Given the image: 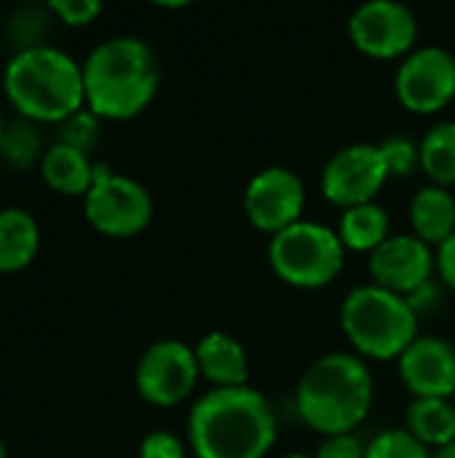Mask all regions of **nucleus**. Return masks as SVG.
I'll list each match as a JSON object with an SVG mask.
<instances>
[{
  "instance_id": "3",
  "label": "nucleus",
  "mask_w": 455,
  "mask_h": 458,
  "mask_svg": "<svg viewBox=\"0 0 455 458\" xmlns=\"http://www.w3.org/2000/svg\"><path fill=\"white\" fill-rule=\"evenodd\" d=\"M158 78V59L145 40L107 38L83 62L86 107L97 118H134L153 102Z\"/></svg>"
},
{
  "instance_id": "10",
  "label": "nucleus",
  "mask_w": 455,
  "mask_h": 458,
  "mask_svg": "<svg viewBox=\"0 0 455 458\" xmlns=\"http://www.w3.org/2000/svg\"><path fill=\"white\" fill-rule=\"evenodd\" d=\"M349 38L370 59H405L418 40V19L400 0H367L349 16Z\"/></svg>"
},
{
  "instance_id": "31",
  "label": "nucleus",
  "mask_w": 455,
  "mask_h": 458,
  "mask_svg": "<svg viewBox=\"0 0 455 458\" xmlns=\"http://www.w3.org/2000/svg\"><path fill=\"white\" fill-rule=\"evenodd\" d=\"M432 458H455V440L442 445V448H437V451H432Z\"/></svg>"
},
{
  "instance_id": "6",
  "label": "nucleus",
  "mask_w": 455,
  "mask_h": 458,
  "mask_svg": "<svg viewBox=\"0 0 455 458\" xmlns=\"http://www.w3.org/2000/svg\"><path fill=\"white\" fill-rule=\"evenodd\" d=\"M346 252L335 228L306 217L268 242L271 271L298 290H319L335 282L346 266Z\"/></svg>"
},
{
  "instance_id": "28",
  "label": "nucleus",
  "mask_w": 455,
  "mask_h": 458,
  "mask_svg": "<svg viewBox=\"0 0 455 458\" xmlns=\"http://www.w3.org/2000/svg\"><path fill=\"white\" fill-rule=\"evenodd\" d=\"M367 443H362L357 435H333L324 437L311 458H365Z\"/></svg>"
},
{
  "instance_id": "21",
  "label": "nucleus",
  "mask_w": 455,
  "mask_h": 458,
  "mask_svg": "<svg viewBox=\"0 0 455 458\" xmlns=\"http://www.w3.org/2000/svg\"><path fill=\"white\" fill-rule=\"evenodd\" d=\"M421 148V172L432 180V185L451 188L455 185V121L434 123L424 140Z\"/></svg>"
},
{
  "instance_id": "23",
  "label": "nucleus",
  "mask_w": 455,
  "mask_h": 458,
  "mask_svg": "<svg viewBox=\"0 0 455 458\" xmlns=\"http://www.w3.org/2000/svg\"><path fill=\"white\" fill-rule=\"evenodd\" d=\"M365 458H432V451L421 445L405 427L402 429H383L370 443Z\"/></svg>"
},
{
  "instance_id": "32",
  "label": "nucleus",
  "mask_w": 455,
  "mask_h": 458,
  "mask_svg": "<svg viewBox=\"0 0 455 458\" xmlns=\"http://www.w3.org/2000/svg\"><path fill=\"white\" fill-rule=\"evenodd\" d=\"M282 458H311V456H303V454H287V456Z\"/></svg>"
},
{
  "instance_id": "12",
  "label": "nucleus",
  "mask_w": 455,
  "mask_h": 458,
  "mask_svg": "<svg viewBox=\"0 0 455 458\" xmlns=\"http://www.w3.org/2000/svg\"><path fill=\"white\" fill-rule=\"evenodd\" d=\"M306 185L287 166L260 169L244 188V215L260 233L276 236L303 220Z\"/></svg>"
},
{
  "instance_id": "16",
  "label": "nucleus",
  "mask_w": 455,
  "mask_h": 458,
  "mask_svg": "<svg viewBox=\"0 0 455 458\" xmlns=\"http://www.w3.org/2000/svg\"><path fill=\"white\" fill-rule=\"evenodd\" d=\"M410 225L413 236L426 242L429 247H440L455 233V196L451 188L424 185L410 201Z\"/></svg>"
},
{
  "instance_id": "25",
  "label": "nucleus",
  "mask_w": 455,
  "mask_h": 458,
  "mask_svg": "<svg viewBox=\"0 0 455 458\" xmlns=\"http://www.w3.org/2000/svg\"><path fill=\"white\" fill-rule=\"evenodd\" d=\"M97 137H99V123H97V115L88 107H83L80 113L62 121V137H59L62 145H70L75 150L88 153L94 148Z\"/></svg>"
},
{
  "instance_id": "13",
  "label": "nucleus",
  "mask_w": 455,
  "mask_h": 458,
  "mask_svg": "<svg viewBox=\"0 0 455 458\" xmlns=\"http://www.w3.org/2000/svg\"><path fill=\"white\" fill-rule=\"evenodd\" d=\"M367 271L370 284L408 298L434 279V247L413 233H394L375 252L367 255Z\"/></svg>"
},
{
  "instance_id": "34",
  "label": "nucleus",
  "mask_w": 455,
  "mask_h": 458,
  "mask_svg": "<svg viewBox=\"0 0 455 458\" xmlns=\"http://www.w3.org/2000/svg\"><path fill=\"white\" fill-rule=\"evenodd\" d=\"M3 126H5V123H3V113H0V134H3Z\"/></svg>"
},
{
  "instance_id": "20",
  "label": "nucleus",
  "mask_w": 455,
  "mask_h": 458,
  "mask_svg": "<svg viewBox=\"0 0 455 458\" xmlns=\"http://www.w3.org/2000/svg\"><path fill=\"white\" fill-rule=\"evenodd\" d=\"M405 429L429 451H437L455 440V405L451 400L421 397L413 400L405 413Z\"/></svg>"
},
{
  "instance_id": "11",
  "label": "nucleus",
  "mask_w": 455,
  "mask_h": 458,
  "mask_svg": "<svg viewBox=\"0 0 455 458\" xmlns=\"http://www.w3.org/2000/svg\"><path fill=\"white\" fill-rule=\"evenodd\" d=\"M389 172L381 148L373 142H354L335 150L322 169V193L330 204L351 209L373 204L386 185Z\"/></svg>"
},
{
  "instance_id": "30",
  "label": "nucleus",
  "mask_w": 455,
  "mask_h": 458,
  "mask_svg": "<svg viewBox=\"0 0 455 458\" xmlns=\"http://www.w3.org/2000/svg\"><path fill=\"white\" fill-rule=\"evenodd\" d=\"M434 263H437V279L455 293V233L434 250Z\"/></svg>"
},
{
  "instance_id": "7",
  "label": "nucleus",
  "mask_w": 455,
  "mask_h": 458,
  "mask_svg": "<svg viewBox=\"0 0 455 458\" xmlns=\"http://www.w3.org/2000/svg\"><path fill=\"white\" fill-rule=\"evenodd\" d=\"M83 212L99 233L129 239L142 233L153 220V199L137 180L97 164L94 185L83 196Z\"/></svg>"
},
{
  "instance_id": "8",
  "label": "nucleus",
  "mask_w": 455,
  "mask_h": 458,
  "mask_svg": "<svg viewBox=\"0 0 455 458\" xmlns=\"http://www.w3.org/2000/svg\"><path fill=\"white\" fill-rule=\"evenodd\" d=\"M201 378L196 349L166 338L145 349L134 370V386L139 397L156 408H174L185 403Z\"/></svg>"
},
{
  "instance_id": "29",
  "label": "nucleus",
  "mask_w": 455,
  "mask_h": 458,
  "mask_svg": "<svg viewBox=\"0 0 455 458\" xmlns=\"http://www.w3.org/2000/svg\"><path fill=\"white\" fill-rule=\"evenodd\" d=\"M405 301L410 303V309H413L416 317L421 319L424 314H429V311H434V309L440 306V301H442V287L432 279V282H426L424 287H418L416 293H410Z\"/></svg>"
},
{
  "instance_id": "14",
  "label": "nucleus",
  "mask_w": 455,
  "mask_h": 458,
  "mask_svg": "<svg viewBox=\"0 0 455 458\" xmlns=\"http://www.w3.org/2000/svg\"><path fill=\"white\" fill-rule=\"evenodd\" d=\"M397 370L416 400H451L455 394V349L445 338L418 335L397 360Z\"/></svg>"
},
{
  "instance_id": "15",
  "label": "nucleus",
  "mask_w": 455,
  "mask_h": 458,
  "mask_svg": "<svg viewBox=\"0 0 455 458\" xmlns=\"http://www.w3.org/2000/svg\"><path fill=\"white\" fill-rule=\"evenodd\" d=\"M196 360L201 378L215 384V389L249 386V354L236 335L223 330L206 333L196 344Z\"/></svg>"
},
{
  "instance_id": "27",
  "label": "nucleus",
  "mask_w": 455,
  "mask_h": 458,
  "mask_svg": "<svg viewBox=\"0 0 455 458\" xmlns=\"http://www.w3.org/2000/svg\"><path fill=\"white\" fill-rule=\"evenodd\" d=\"M139 458H188L185 445L172 432H150L139 443Z\"/></svg>"
},
{
  "instance_id": "33",
  "label": "nucleus",
  "mask_w": 455,
  "mask_h": 458,
  "mask_svg": "<svg viewBox=\"0 0 455 458\" xmlns=\"http://www.w3.org/2000/svg\"><path fill=\"white\" fill-rule=\"evenodd\" d=\"M0 458H5V445L0 443Z\"/></svg>"
},
{
  "instance_id": "9",
  "label": "nucleus",
  "mask_w": 455,
  "mask_h": 458,
  "mask_svg": "<svg viewBox=\"0 0 455 458\" xmlns=\"http://www.w3.org/2000/svg\"><path fill=\"white\" fill-rule=\"evenodd\" d=\"M394 94L408 113L434 115L455 99V54L442 46L413 48L397 67Z\"/></svg>"
},
{
  "instance_id": "17",
  "label": "nucleus",
  "mask_w": 455,
  "mask_h": 458,
  "mask_svg": "<svg viewBox=\"0 0 455 458\" xmlns=\"http://www.w3.org/2000/svg\"><path fill=\"white\" fill-rule=\"evenodd\" d=\"M40 172L54 191L64 196H86L94 185L97 164H91L88 153L54 142L40 158Z\"/></svg>"
},
{
  "instance_id": "24",
  "label": "nucleus",
  "mask_w": 455,
  "mask_h": 458,
  "mask_svg": "<svg viewBox=\"0 0 455 458\" xmlns=\"http://www.w3.org/2000/svg\"><path fill=\"white\" fill-rule=\"evenodd\" d=\"M378 148H381V156H383L389 180L392 177L405 180L416 169H421V148H418V142L394 134V137H386L383 142H378Z\"/></svg>"
},
{
  "instance_id": "18",
  "label": "nucleus",
  "mask_w": 455,
  "mask_h": 458,
  "mask_svg": "<svg viewBox=\"0 0 455 458\" xmlns=\"http://www.w3.org/2000/svg\"><path fill=\"white\" fill-rule=\"evenodd\" d=\"M40 247V228L24 209H0V271H21Z\"/></svg>"
},
{
  "instance_id": "5",
  "label": "nucleus",
  "mask_w": 455,
  "mask_h": 458,
  "mask_svg": "<svg viewBox=\"0 0 455 458\" xmlns=\"http://www.w3.org/2000/svg\"><path fill=\"white\" fill-rule=\"evenodd\" d=\"M418 322L402 295L375 284L354 287L341 306L343 335L362 360H400L418 338Z\"/></svg>"
},
{
  "instance_id": "19",
  "label": "nucleus",
  "mask_w": 455,
  "mask_h": 458,
  "mask_svg": "<svg viewBox=\"0 0 455 458\" xmlns=\"http://www.w3.org/2000/svg\"><path fill=\"white\" fill-rule=\"evenodd\" d=\"M389 228H392L389 212L378 201H373V204H359V207L343 209L335 231L346 250L370 255L392 236Z\"/></svg>"
},
{
  "instance_id": "26",
  "label": "nucleus",
  "mask_w": 455,
  "mask_h": 458,
  "mask_svg": "<svg viewBox=\"0 0 455 458\" xmlns=\"http://www.w3.org/2000/svg\"><path fill=\"white\" fill-rule=\"evenodd\" d=\"M48 8L70 27H83L91 24L102 13L99 0H51Z\"/></svg>"
},
{
  "instance_id": "22",
  "label": "nucleus",
  "mask_w": 455,
  "mask_h": 458,
  "mask_svg": "<svg viewBox=\"0 0 455 458\" xmlns=\"http://www.w3.org/2000/svg\"><path fill=\"white\" fill-rule=\"evenodd\" d=\"M40 150V137L29 123H11L3 126L0 134V156L13 166V169H27Z\"/></svg>"
},
{
  "instance_id": "2",
  "label": "nucleus",
  "mask_w": 455,
  "mask_h": 458,
  "mask_svg": "<svg viewBox=\"0 0 455 458\" xmlns=\"http://www.w3.org/2000/svg\"><path fill=\"white\" fill-rule=\"evenodd\" d=\"M373 373L357 354L333 352L306 368L295 389L300 421L322 437L354 435L373 408Z\"/></svg>"
},
{
  "instance_id": "1",
  "label": "nucleus",
  "mask_w": 455,
  "mask_h": 458,
  "mask_svg": "<svg viewBox=\"0 0 455 458\" xmlns=\"http://www.w3.org/2000/svg\"><path fill=\"white\" fill-rule=\"evenodd\" d=\"M276 435V411L252 386L209 389L188 413V443L196 458H265Z\"/></svg>"
},
{
  "instance_id": "4",
  "label": "nucleus",
  "mask_w": 455,
  "mask_h": 458,
  "mask_svg": "<svg viewBox=\"0 0 455 458\" xmlns=\"http://www.w3.org/2000/svg\"><path fill=\"white\" fill-rule=\"evenodd\" d=\"M3 86L29 121L62 123L86 107L83 64L54 46L19 48L5 67Z\"/></svg>"
}]
</instances>
